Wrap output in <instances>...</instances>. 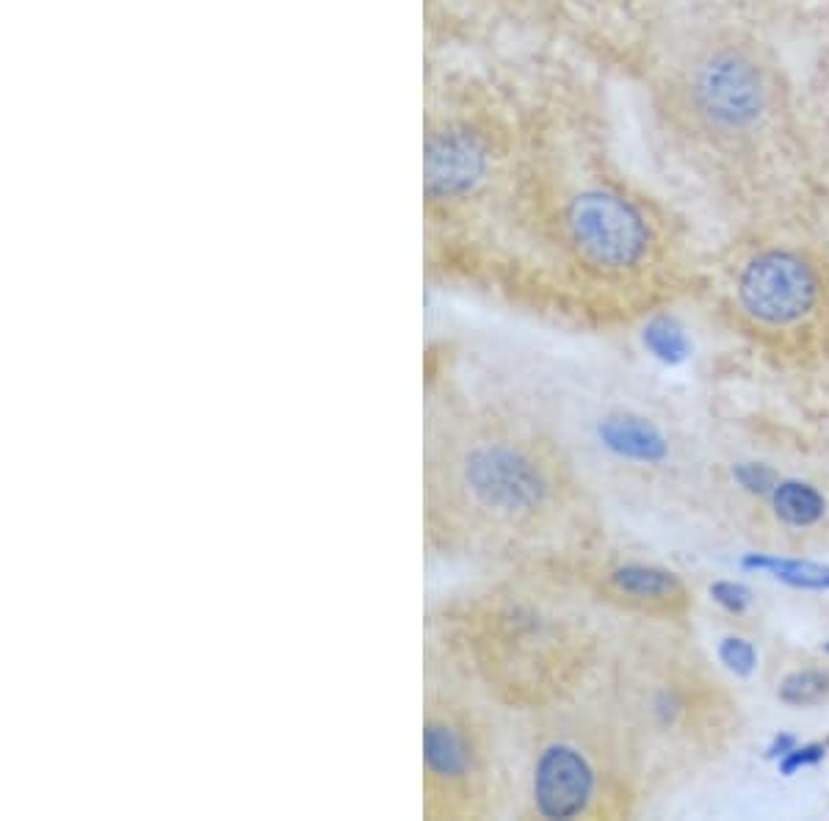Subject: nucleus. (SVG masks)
<instances>
[{
	"label": "nucleus",
	"mask_w": 829,
	"mask_h": 821,
	"mask_svg": "<svg viewBox=\"0 0 829 821\" xmlns=\"http://www.w3.org/2000/svg\"><path fill=\"white\" fill-rule=\"evenodd\" d=\"M423 819L509 813V714L423 647Z\"/></svg>",
	"instance_id": "39448f33"
},
{
	"label": "nucleus",
	"mask_w": 829,
	"mask_h": 821,
	"mask_svg": "<svg viewBox=\"0 0 829 821\" xmlns=\"http://www.w3.org/2000/svg\"><path fill=\"white\" fill-rule=\"evenodd\" d=\"M710 595L733 614H741L753 603V592L744 584H736V581H719V584L710 586Z\"/></svg>",
	"instance_id": "4468645a"
},
{
	"label": "nucleus",
	"mask_w": 829,
	"mask_h": 821,
	"mask_svg": "<svg viewBox=\"0 0 829 821\" xmlns=\"http://www.w3.org/2000/svg\"><path fill=\"white\" fill-rule=\"evenodd\" d=\"M753 567L771 569L777 578L788 581L794 586H808V589H827L829 586V567L825 564L808 562V558H777V556H758L749 558Z\"/></svg>",
	"instance_id": "9b49d317"
},
{
	"label": "nucleus",
	"mask_w": 829,
	"mask_h": 821,
	"mask_svg": "<svg viewBox=\"0 0 829 821\" xmlns=\"http://www.w3.org/2000/svg\"><path fill=\"white\" fill-rule=\"evenodd\" d=\"M647 783L617 719L590 684L509 714V813L520 819H631Z\"/></svg>",
	"instance_id": "20e7f679"
},
{
	"label": "nucleus",
	"mask_w": 829,
	"mask_h": 821,
	"mask_svg": "<svg viewBox=\"0 0 829 821\" xmlns=\"http://www.w3.org/2000/svg\"><path fill=\"white\" fill-rule=\"evenodd\" d=\"M672 625L622 619L590 678L625 733L647 789L699 772L741 733L736 695Z\"/></svg>",
	"instance_id": "7ed1b4c3"
},
{
	"label": "nucleus",
	"mask_w": 829,
	"mask_h": 821,
	"mask_svg": "<svg viewBox=\"0 0 829 821\" xmlns=\"http://www.w3.org/2000/svg\"><path fill=\"white\" fill-rule=\"evenodd\" d=\"M603 537V504L529 388L468 384L448 340L423 357V545L442 562L553 564Z\"/></svg>",
	"instance_id": "f257e3e1"
},
{
	"label": "nucleus",
	"mask_w": 829,
	"mask_h": 821,
	"mask_svg": "<svg viewBox=\"0 0 829 821\" xmlns=\"http://www.w3.org/2000/svg\"><path fill=\"white\" fill-rule=\"evenodd\" d=\"M612 628L562 569L520 564L431 601L423 647L514 717L584 689Z\"/></svg>",
	"instance_id": "f03ea898"
},
{
	"label": "nucleus",
	"mask_w": 829,
	"mask_h": 821,
	"mask_svg": "<svg viewBox=\"0 0 829 821\" xmlns=\"http://www.w3.org/2000/svg\"><path fill=\"white\" fill-rule=\"evenodd\" d=\"M719 661L736 675H753L758 667V653H755L753 642L741 639V636H727L719 645Z\"/></svg>",
	"instance_id": "f8f14e48"
},
{
	"label": "nucleus",
	"mask_w": 829,
	"mask_h": 821,
	"mask_svg": "<svg viewBox=\"0 0 829 821\" xmlns=\"http://www.w3.org/2000/svg\"><path fill=\"white\" fill-rule=\"evenodd\" d=\"M827 650H829V645H827Z\"/></svg>",
	"instance_id": "f3484780"
},
{
	"label": "nucleus",
	"mask_w": 829,
	"mask_h": 821,
	"mask_svg": "<svg viewBox=\"0 0 829 821\" xmlns=\"http://www.w3.org/2000/svg\"><path fill=\"white\" fill-rule=\"evenodd\" d=\"M827 747H829V739H827Z\"/></svg>",
	"instance_id": "dca6fc26"
},
{
	"label": "nucleus",
	"mask_w": 829,
	"mask_h": 821,
	"mask_svg": "<svg viewBox=\"0 0 829 821\" xmlns=\"http://www.w3.org/2000/svg\"><path fill=\"white\" fill-rule=\"evenodd\" d=\"M825 756H827V741H821V745H808V747H802V750L786 752L780 769L786 774H794L799 767H813V763H819Z\"/></svg>",
	"instance_id": "2eb2a0df"
},
{
	"label": "nucleus",
	"mask_w": 829,
	"mask_h": 821,
	"mask_svg": "<svg viewBox=\"0 0 829 821\" xmlns=\"http://www.w3.org/2000/svg\"><path fill=\"white\" fill-rule=\"evenodd\" d=\"M644 343L647 349L653 351L658 360H677V357L686 355V340H683L680 332H672L666 327H649L647 335H644Z\"/></svg>",
	"instance_id": "ddd939ff"
},
{
	"label": "nucleus",
	"mask_w": 829,
	"mask_h": 821,
	"mask_svg": "<svg viewBox=\"0 0 829 821\" xmlns=\"http://www.w3.org/2000/svg\"><path fill=\"white\" fill-rule=\"evenodd\" d=\"M825 294L819 266L799 249L771 247L755 253L736 277L744 316L769 329H788L816 312Z\"/></svg>",
	"instance_id": "6e6552de"
},
{
	"label": "nucleus",
	"mask_w": 829,
	"mask_h": 821,
	"mask_svg": "<svg viewBox=\"0 0 829 821\" xmlns=\"http://www.w3.org/2000/svg\"><path fill=\"white\" fill-rule=\"evenodd\" d=\"M547 567L562 569L592 597V603L622 619L680 625L694 608L692 589L675 569L622 556L606 545V534L584 551Z\"/></svg>",
	"instance_id": "0eeeda50"
},
{
	"label": "nucleus",
	"mask_w": 829,
	"mask_h": 821,
	"mask_svg": "<svg viewBox=\"0 0 829 821\" xmlns=\"http://www.w3.org/2000/svg\"><path fill=\"white\" fill-rule=\"evenodd\" d=\"M777 70L764 48L719 33L677 61L666 83L672 122L708 147H738L758 136L777 109Z\"/></svg>",
	"instance_id": "423d86ee"
},
{
	"label": "nucleus",
	"mask_w": 829,
	"mask_h": 821,
	"mask_svg": "<svg viewBox=\"0 0 829 821\" xmlns=\"http://www.w3.org/2000/svg\"><path fill=\"white\" fill-rule=\"evenodd\" d=\"M730 484L736 488V510H744L758 532L816 534L829 521V495L819 482L799 473H786L769 462H736L730 465Z\"/></svg>",
	"instance_id": "1a4fd4ad"
},
{
	"label": "nucleus",
	"mask_w": 829,
	"mask_h": 821,
	"mask_svg": "<svg viewBox=\"0 0 829 821\" xmlns=\"http://www.w3.org/2000/svg\"><path fill=\"white\" fill-rule=\"evenodd\" d=\"M777 700L791 708H813L829 700V667L808 661L788 669L777 684Z\"/></svg>",
	"instance_id": "9d476101"
}]
</instances>
